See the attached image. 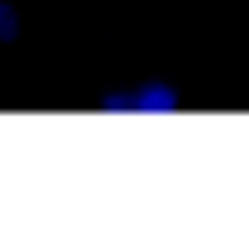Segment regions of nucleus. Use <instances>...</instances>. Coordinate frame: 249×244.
I'll return each mask as SVG.
<instances>
[{
	"instance_id": "1",
	"label": "nucleus",
	"mask_w": 249,
	"mask_h": 244,
	"mask_svg": "<svg viewBox=\"0 0 249 244\" xmlns=\"http://www.w3.org/2000/svg\"><path fill=\"white\" fill-rule=\"evenodd\" d=\"M173 101L178 96L168 91V87H139V91H129V96H110L106 105L115 110V105H134V110H173Z\"/></svg>"
},
{
	"instance_id": "2",
	"label": "nucleus",
	"mask_w": 249,
	"mask_h": 244,
	"mask_svg": "<svg viewBox=\"0 0 249 244\" xmlns=\"http://www.w3.org/2000/svg\"><path fill=\"white\" fill-rule=\"evenodd\" d=\"M15 34H19V15H15L10 0H0V43H10Z\"/></svg>"
}]
</instances>
